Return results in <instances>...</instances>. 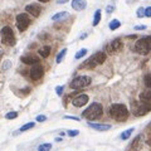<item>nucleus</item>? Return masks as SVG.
Instances as JSON below:
<instances>
[{
	"label": "nucleus",
	"instance_id": "nucleus-19",
	"mask_svg": "<svg viewBox=\"0 0 151 151\" xmlns=\"http://www.w3.org/2000/svg\"><path fill=\"white\" fill-rule=\"evenodd\" d=\"M120 26H121V21L118 20V19H112L108 24V28L111 30H116V29H118Z\"/></svg>",
	"mask_w": 151,
	"mask_h": 151
},
{
	"label": "nucleus",
	"instance_id": "nucleus-29",
	"mask_svg": "<svg viewBox=\"0 0 151 151\" xmlns=\"http://www.w3.org/2000/svg\"><path fill=\"white\" fill-rule=\"evenodd\" d=\"M78 134H79L78 130H68V131H67V135L71 136V137H74V136H77Z\"/></svg>",
	"mask_w": 151,
	"mask_h": 151
},
{
	"label": "nucleus",
	"instance_id": "nucleus-25",
	"mask_svg": "<svg viewBox=\"0 0 151 151\" xmlns=\"http://www.w3.org/2000/svg\"><path fill=\"white\" fill-rule=\"evenodd\" d=\"M143 83L147 88H151V74H145L143 77Z\"/></svg>",
	"mask_w": 151,
	"mask_h": 151
},
{
	"label": "nucleus",
	"instance_id": "nucleus-18",
	"mask_svg": "<svg viewBox=\"0 0 151 151\" xmlns=\"http://www.w3.org/2000/svg\"><path fill=\"white\" fill-rule=\"evenodd\" d=\"M135 131V128L134 127H131V128H128V130H126V131H123L122 134H121V140H123V141H126V140H128L130 139V136L132 135V132Z\"/></svg>",
	"mask_w": 151,
	"mask_h": 151
},
{
	"label": "nucleus",
	"instance_id": "nucleus-38",
	"mask_svg": "<svg viewBox=\"0 0 151 151\" xmlns=\"http://www.w3.org/2000/svg\"><path fill=\"white\" fill-rule=\"evenodd\" d=\"M143 38H145V39L149 42V43H151V35H150V37H143Z\"/></svg>",
	"mask_w": 151,
	"mask_h": 151
},
{
	"label": "nucleus",
	"instance_id": "nucleus-13",
	"mask_svg": "<svg viewBox=\"0 0 151 151\" xmlns=\"http://www.w3.org/2000/svg\"><path fill=\"white\" fill-rule=\"evenodd\" d=\"M88 126L91 128H93V130H96V131H108L109 128H111L112 126L111 125H107V123H93V122H89L88 123Z\"/></svg>",
	"mask_w": 151,
	"mask_h": 151
},
{
	"label": "nucleus",
	"instance_id": "nucleus-4",
	"mask_svg": "<svg viewBox=\"0 0 151 151\" xmlns=\"http://www.w3.org/2000/svg\"><path fill=\"white\" fill-rule=\"evenodd\" d=\"M106 58H107V55H106L105 52H97L94 53V54L92 57H89L88 60L83 64L82 67H87V68H94L96 66H98V64H102L105 63Z\"/></svg>",
	"mask_w": 151,
	"mask_h": 151
},
{
	"label": "nucleus",
	"instance_id": "nucleus-35",
	"mask_svg": "<svg viewBox=\"0 0 151 151\" xmlns=\"http://www.w3.org/2000/svg\"><path fill=\"white\" fill-rule=\"evenodd\" d=\"M135 30H145L146 29V25H135Z\"/></svg>",
	"mask_w": 151,
	"mask_h": 151
},
{
	"label": "nucleus",
	"instance_id": "nucleus-23",
	"mask_svg": "<svg viewBox=\"0 0 151 151\" xmlns=\"http://www.w3.org/2000/svg\"><path fill=\"white\" fill-rule=\"evenodd\" d=\"M87 53H88V51H87L86 48H82L81 51H78L77 53H76L74 58H76V59H81V58H83V57L87 55Z\"/></svg>",
	"mask_w": 151,
	"mask_h": 151
},
{
	"label": "nucleus",
	"instance_id": "nucleus-3",
	"mask_svg": "<svg viewBox=\"0 0 151 151\" xmlns=\"http://www.w3.org/2000/svg\"><path fill=\"white\" fill-rule=\"evenodd\" d=\"M0 37H1V43L8 45V47H13L15 45V35L14 32L11 30L10 26H4L0 32Z\"/></svg>",
	"mask_w": 151,
	"mask_h": 151
},
{
	"label": "nucleus",
	"instance_id": "nucleus-24",
	"mask_svg": "<svg viewBox=\"0 0 151 151\" xmlns=\"http://www.w3.org/2000/svg\"><path fill=\"white\" fill-rule=\"evenodd\" d=\"M34 126H35V123L34 122H29V123H25V125H23V126L19 128V132H25V131H28L30 130V128H33Z\"/></svg>",
	"mask_w": 151,
	"mask_h": 151
},
{
	"label": "nucleus",
	"instance_id": "nucleus-1",
	"mask_svg": "<svg viewBox=\"0 0 151 151\" xmlns=\"http://www.w3.org/2000/svg\"><path fill=\"white\" fill-rule=\"evenodd\" d=\"M102 113H103V107H102V105L98 103V102H93V103H91L88 107L83 111L82 116L88 121H94V120L100 118L102 116Z\"/></svg>",
	"mask_w": 151,
	"mask_h": 151
},
{
	"label": "nucleus",
	"instance_id": "nucleus-33",
	"mask_svg": "<svg viewBox=\"0 0 151 151\" xmlns=\"http://www.w3.org/2000/svg\"><path fill=\"white\" fill-rule=\"evenodd\" d=\"M113 10H115V5H107V8H106V13L107 14L113 13Z\"/></svg>",
	"mask_w": 151,
	"mask_h": 151
},
{
	"label": "nucleus",
	"instance_id": "nucleus-22",
	"mask_svg": "<svg viewBox=\"0 0 151 151\" xmlns=\"http://www.w3.org/2000/svg\"><path fill=\"white\" fill-rule=\"evenodd\" d=\"M66 53H67V48H63L62 51H60L58 54H57V57H55V62L57 63H62V60H63V58H64V55H66Z\"/></svg>",
	"mask_w": 151,
	"mask_h": 151
},
{
	"label": "nucleus",
	"instance_id": "nucleus-11",
	"mask_svg": "<svg viewBox=\"0 0 151 151\" xmlns=\"http://www.w3.org/2000/svg\"><path fill=\"white\" fill-rule=\"evenodd\" d=\"M122 48V42H121V39H113L111 43L107 44V47H106V49H107V52L109 53H113V52H117L120 51V49Z\"/></svg>",
	"mask_w": 151,
	"mask_h": 151
},
{
	"label": "nucleus",
	"instance_id": "nucleus-32",
	"mask_svg": "<svg viewBox=\"0 0 151 151\" xmlns=\"http://www.w3.org/2000/svg\"><path fill=\"white\" fill-rule=\"evenodd\" d=\"M63 89H64L63 86H57V87H55V93L58 94V96H60V94L63 93Z\"/></svg>",
	"mask_w": 151,
	"mask_h": 151
},
{
	"label": "nucleus",
	"instance_id": "nucleus-31",
	"mask_svg": "<svg viewBox=\"0 0 151 151\" xmlns=\"http://www.w3.org/2000/svg\"><path fill=\"white\" fill-rule=\"evenodd\" d=\"M35 120L38 121V122H44V121H47V116H44V115H38Z\"/></svg>",
	"mask_w": 151,
	"mask_h": 151
},
{
	"label": "nucleus",
	"instance_id": "nucleus-21",
	"mask_svg": "<svg viewBox=\"0 0 151 151\" xmlns=\"http://www.w3.org/2000/svg\"><path fill=\"white\" fill-rule=\"evenodd\" d=\"M140 98H141V101H151V88H149V91H145V92H142L140 94Z\"/></svg>",
	"mask_w": 151,
	"mask_h": 151
},
{
	"label": "nucleus",
	"instance_id": "nucleus-5",
	"mask_svg": "<svg viewBox=\"0 0 151 151\" xmlns=\"http://www.w3.org/2000/svg\"><path fill=\"white\" fill-rule=\"evenodd\" d=\"M91 82H92V79L88 76H78V77H76L69 83V87L72 89H81V88H86L87 86H89Z\"/></svg>",
	"mask_w": 151,
	"mask_h": 151
},
{
	"label": "nucleus",
	"instance_id": "nucleus-27",
	"mask_svg": "<svg viewBox=\"0 0 151 151\" xmlns=\"http://www.w3.org/2000/svg\"><path fill=\"white\" fill-rule=\"evenodd\" d=\"M52 149V143H42L40 146H38L39 151H44V150H51Z\"/></svg>",
	"mask_w": 151,
	"mask_h": 151
},
{
	"label": "nucleus",
	"instance_id": "nucleus-28",
	"mask_svg": "<svg viewBox=\"0 0 151 151\" xmlns=\"http://www.w3.org/2000/svg\"><path fill=\"white\" fill-rule=\"evenodd\" d=\"M136 15H137V18L145 17V8H141V6H140L139 9L136 10Z\"/></svg>",
	"mask_w": 151,
	"mask_h": 151
},
{
	"label": "nucleus",
	"instance_id": "nucleus-7",
	"mask_svg": "<svg viewBox=\"0 0 151 151\" xmlns=\"http://www.w3.org/2000/svg\"><path fill=\"white\" fill-rule=\"evenodd\" d=\"M15 24H17L18 30L24 32V30L28 28L30 24H32V20H30L29 15L26 14V13H21V14H18L17 15V21H15Z\"/></svg>",
	"mask_w": 151,
	"mask_h": 151
},
{
	"label": "nucleus",
	"instance_id": "nucleus-2",
	"mask_svg": "<svg viewBox=\"0 0 151 151\" xmlns=\"http://www.w3.org/2000/svg\"><path fill=\"white\" fill-rule=\"evenodd\" d=\"M109 115H111L112 118H115L116 121L123 122V121H126L128 117V109L126 106L122 103H113L111 106V108H109Z\"/></svg>",
	"mask_w": 151,
	"mask_h": 151
},
{
	"label": "nucleus",
	"instance_id": "nucleus-39",
	"mask_svg": "<svg viewBox=\"0 0 151 151\" xmlns=\"http://www.w3.org/2000/svg\"><path fill=\"white\" fill-rule=\"evenodd\" d=\"M128 38H131V39H136L137 37H136V35H128Z\"/></svg>",
	"mask_w": 151,
	"mask_h": 151
},
{
	"label": "nucleus",
	"instance_id": "nucleus-40",
	"mask_svg": "<svg viewBox=\"0 0 151 151\" xmlns=\"http://www.w3.org/2000/svg\"><path fill=\"white\" fill-rule=\"evenodd\" d=\"M55 141H57V142H59V141H62V137H57V139H55Z\"/></svg>",
	"mask_w": 151,
	"mask_h": 151
},
{
	"label": "nucleus",
	"instance_id": "nucleus-10",
	"mask_svg": "<svg viewBox=\"0 0 151 151\" xmlns=\"http://www.w3.org/2000/svg\"><path fill=\"white\" fill-rule=\"evenodd\" d=\"M88 101H89V97L87 96V94H79V96L73 98L72 105H73L74 107H78L79 108V107H83L85 105L88 103Z\"/></svg>",
	"mask_w": 151,
	"mask_h": 151
},
{
	"label": "nucleus",
	"instance_id": "nucleus-41",
	"mask_svg": "<svg viewBox=\"0 0 151 151\" xmlns=\"http://www.w3.org/2000/svg\"><path fill=\"white\" fill-rule=\"evenodd\" d=\"M38 1H40V3H47V1H49V0H38Z\"/></svg>",
	"mask_w": 151,
	"mask_h": 151
},
{
	"label": "nucleus",
	"instance_id": "nucleus-20",
	"mask_svg": "<svg viewBox=\"0 0 151 151\" xmlns=\"http://www.w3.org/2000/svg\"><path fill=\"white\" fill-rule=\"evenodd\" d=\"M101 21V10L97 9L96 13H94V17H93V21H92V25L93 26H97L98 23Z\"/></svg>",
	"mask_w": 151,
	"mask_h": 151
},
{
	"label": "nucleus",
	"instance_id": "nucleus-16",
	"mask_svg": "<svg viewBox=\"0 0 151 151\" xmlns=\"http://www.w3.org/2000/svg\"><path fill=\"white\" fill-rule=\"evenodd\" d=\"M66 18H68V11H59V13L53 15L52 20L53 21H60V20H64Z\"/></svg>",
	"mask_w": 151,
	"mask_h": 151
},
{
	"label": "nucleus",
	"instance_id": "nucleus-34",
	"mask_svg": "<svg viewBox=\"0 0 151 151\" xmlns=\"http://www.w3.org/2000/svg\"><path fill=\"white\" fill-rule=\"evenodd\" d=\"M145 17L151 18V6H147L145 9Z\"/></svg>",
	"mask_w": 151,
	"mask_h": 151
},
{
	"label": "nucleus",
	"instance_id": "nucleus-8",
	"mask_svg": "<svg viewBox=\"0 0 151 151\" xmlns=\"http://www.w3.org/2000/svg\"><path fill=\"white\" fill-rule=\"evenodd\" d=\"M150 111H151V103H149L147 101H142L141 103L134 109V115L136 117H141V116L147 115Z\"/></svg>",
	"mask_w": 151,
	"mask_h": 151
},
{
	"label": "nucleus",
	"instance_id": "nucleus-26",
	"mask_svg": "<svg viewBox=\"0 0 151 151\" xmlns=\"http://www.w3.org/2000/svg\"><path fill=\"white\" fill-rule=\"evenodd\" d=\"M18 117V112L17 111H11V112H8L5 115V118L6 120H14Z\"/></svg>",
	"mask_w": 151,
	"mask_h": 151
},
{
	"label": "nucleus",
	"instance_id": "nucleus-30",
	"mask_svg": "<svg viewBox=\"0 0 151 151\" xmlns=\"http://www.w3.org/2000/svg\"><path fill=\"white\" fill-rule=\"evenodd\" d=\"M10 67H11V62H10V60H5V62H4V64H3V68H1V69H3V71H6V69H9Z\"/></svg>",
	"mask_w": 151,
	"mask_h": 151
},
{
	"label": "nucleus",
	"instance_id": "nucleus-36",
	"mask_svg": "<svg viewBox=\"0 0 151 151\" xmlns=\"http://www.w3.org/2000/svg\"><path fill=\"white\" fill-rule=\"evenodd\" d=\"M64 118H68V120H74V121H81L79 117H74V116H64Z\"/></svg>",
	"mask_w": 151,
	"mask_h": 151
},
{
	"label": "nucleus",
	"instance_id": "nucleus-9",
	"mask_svg": "<svg viewBox=\"0 0 151 151\" xmlns=\"http://www.w3.org/2000/svg\"><path fill=\"white\" fill-rule=\"evenodd\" d=\"M44 76V68L39 66V64H34V67L30 69V78L33 81H39V79Z\"/></svg>",
	"mask_w": 151,
	"mask_h": 151
},
{
	"label": "nucleus",
	"instance_id": "nucleus-17",
	"mask_svg": "<svg viewBox=\"0 0 151 151\" xmlns=\"http://www.w3.org/2000/svg\"><path fill=\"white\" fill-rule=\"evenodd\" d=\"M38 53L43 57V58H47V57L51 54V47L49 45H45V47H43V48H40L39 51H38Z\"/></svg>",
	"mask_w": 151,
	"mask_h": 151
},
{
	"label": "nucleus",
	"instance_id": "nucleus-14",
	"mask_svg": "<svg viewBox=\"0 0 151 151\" xmlns=\"http://www.w3.org/2000/svg\"><path fill=\"white\" fill-rule=\"evenodd\" d=\"M87 6V1L86 0H72V8L77 11H82L85 10Z\"/></svg>",
	"mask_w": 151,
	"mask_h": 151
},
{
	"label": "nucleus",
	"instance_id": "nucleus-15",
	"mask_svg": "<svg viewBox=\"0 0 151 151\" xmlns=\"http://www.w3.org/2000/svg\"><path fill=\"white\" fill-rule=\"evenodd\" d=\"M20 60L23 63L25 64H37L38 62H39V59H38L37 55H33V54H29V55H23Z\"/></svg>",
	"mask_w": 151,
	"mask_h": 151
},
{
	"label": "nucleus",
	"instance_id": "nucleus-6",
	"mask_svg": "<svg viewBox=\"0 0 151 151\" xmlns=\"http://www.w3.org/2000/svg\"><path fill=\"white\" fill-rule=\"evenodd\" d=\"M134 51L141 55H146V54H149V52L151 51V43H149L145 38H141V39H139L135 43Z\"/></svg>",
	"mask_w": 151,
	"mask_h": 151
},
{
	"label": "nucleus",
	"instance_id": "nucleus-12",
	"mask_svg": "<svg viewBox=\"0 0 151 151\" xmlns=\"http://www.w3.org/2000/svg\"><path fill=\"white\" fill-rule=\"evenodd\" d=\"M25 10L28 11L30 15H33V17H35V18L39 17L42 13V8L38 5V4H29V5L25 6Z\"/></svg>",
	"mask_w": 151,
	"mask_h": 151
},
{
	"label": "nucleus",
	"instance_id": "nucleus-37",
	"mask_svg": "<svg viewBox=\"0 0 151 151\" xmlns=\"http://www.w3.org/2000/svg\"><path fill=\"white\" fill-rule=\"evenodd\" d=\"M68 1V0H57V3L58 4H66Z\"/></svg>",
	"mask_w": 151,
	"mask_h": 151
}]
</instances>
